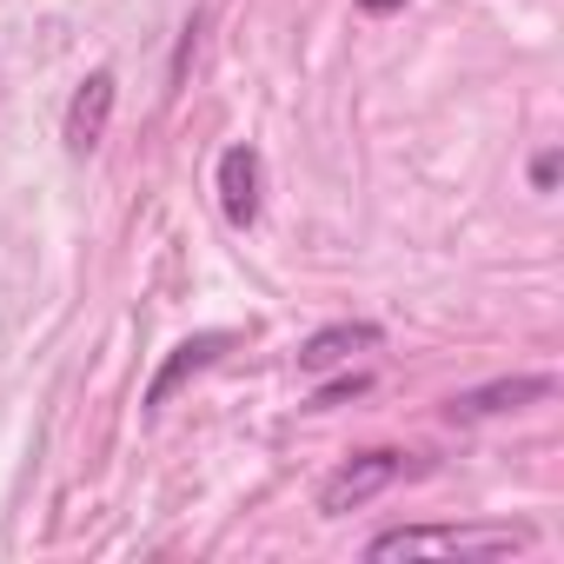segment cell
<instances>
[{
	"label": "cell",
	"instance_id": "obj_1",
	"mask_svg": "<svg viewBox=\"0 0 564 564\" xmlns=\"http://www.w3.org/2000/svg\"><path fill=\"white\" fill-rule=\"evenodd\" d=\"M531 538L511 531V524H399V531H379L366 544V557H432V551H458V557H505V551H524Z\"/></svg>",
	"mask_w": 564,
	"mask_h": 564
},
{
	"label": "cell",
	"instance_id": "obj_2",
	"mask_svg": "<svg viewBox=\"0 0 564 564\" xmlns=\"http://www.w3.org/2000/svg\"><path fill=\"white\" fill-rule=\"evenodd\" d=\"M399 471H405V452H359V458H346V465L319 485V511H326V518H346V511L372 505L386 485H399Z\"/></svg>",
	"mask_w": 564,
	"mask_h": 564
},
{
	"label": "cell",
	"instance_id": "obj_3",
	"mask_svg": "<svg viewBox=\"0 0 564 564\" xmlns=\"http://www.w3.org/2000/svg\"><path fill=\"white\" fill-rule=\"evenodd\" d=\"M113 94H120L113 67H94V74L74 87V100H67V120H61V140H67V153H74V160H87V153L107 140V120H113Z\"/></svg>",
	"mask_w": 564,
	"mask_h": 564
},
{
	"label": "cell",
	"instance_id": "obj_8",
	"mask_svg": "<svg viewBox=\"0 0 564 564\" xmlns=\"http://www.w3.org/2000/svg\"><path fill=\"white\" fill-rule=\"evenodd\" d=\"M366 386H372V379H366V372H346V379H333V386H326V392H319V399H313V405H339V399H359V392H366Z\"/></svg>",
	"mask_w": 564,
	"mask_h": 564
},
{
	"label": "cell",
	"instance_id": "obj_7",
	"mask_svg": "<svg viewBox=\"0 0 564 564\" xmlns=\"http://www.w3.org/2000/svg\"><path fill=\"white\" fill-rule=\"evenodd\" d=\"M379 346V326H326V333H313L306 346H300V366L306 372H333V366H346L352 352H372Z\"/></svg>",
	"mask_w": 564,
	"mask_h": 564
},
{
	"label": "cell",
	"instance_id": "obj_9",
	"mask_svg": "<svg viewBox=\"0 0 564 564\" xmlns=\"http://www.w3.org/2000/svg\"><path fill=\"white\" fill-rule=\"evenodd\" d=\"M531 186H538V193L557 186V153H538V160H531Z\"/></svg>",
	"mask_w": 564,
	"mask_h": 564
},
{
	"label": "cell",
	"instance_id": "obj_4",
	"mask_svg": "<svg viewBox=\"0 0 564 564\" xmlns=\"http://www.w3.org/2000/svg\"><path fill=\"white\" fill-rule=\"evenodd\" d=\"M259 206H265V160H259V147H226L219 153V213H226V226L252 232Z\"/></svg>",
	"mask_w": 564,
	"mask_h": 564
},
{
	"label": "cell",
	"instance_id": "obj_6",
	"mask_svg": "<svg viewBox=\"0 0 564 564\" xmlns=\"http://www.w3.org/2000/svg\"><path fill=\"white\" fill-rule=\"evenodd\" d=\"M557 379L551 372H531V379H498V386H478V392H458L452 399V419H491V412H518L531 399H551Z\"/></svg>",
	"mask_w": 564,
	"mask_h": 564
},
{
	"label": "cell",
	"instance_id": "obj_10",
	"mask_svg": "<svg viewBox=\"0 0 564 564\" xmlns=\"http://www.w3.org/2000/svg\"><path fill=\"white\" fill-rule=\"evenodd\" d=\"M359 8H366V14H399L405 0H359Z\"/></svg>",
	"mask_w": 564,
	"mask_h": 564
},
{
	"label": "cell",
	"instance_id": "obj_5",
	"mask_svg": "<svg viewBox=\"0 0 564 564\" xmlns=\"http://www.w3.org/2000/svg\"><path fill=\"white\" fill-rule=\"evenodd\" d=\"M226 346H232V333H199V339H180V346H173V359H166V366L153 372V386H147V419H160V412L173 405V392H180L186 379H199V372H206Z\"/></svg>",
	"mask_w": 564,
	"mask_h": 564
}]
</instances>
